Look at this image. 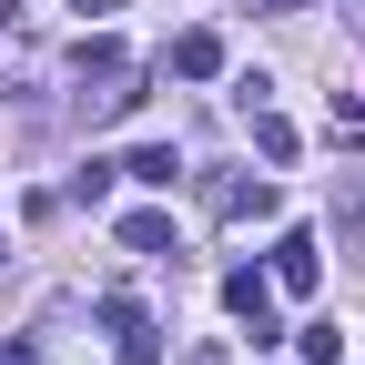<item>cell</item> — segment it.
Segmentation results:
<instances>
[{
    "label": "cell",
    "mask_w": 365,
    "mask_h": 365,
    "mask_svg": "<svg viewBox=\"0 0 365 365\" xmlns=\"http://www.w3.org/2000/svg\"><path fill=\"white\" fill-rule=\"evenodd\" d=\"M264 274H274V294H314V284H325V244L294 223V234L274 244V264H264Z\"/></svg>",
    "instance_id": "1"
},
{
    "label": "cell",
    "mask_w": 365,
    "mask_h": 365,
    "mask_svg": "<svg viewBox=\"0 0 365 365\" xmlns=\"http://www.w3.org/2000/svg\"><path fill=\"white\" fill-rule=\"evenodd\" d=\"M223 304H234L244 325H254V345H274V335H284V325H274V274H254V264H234V274H223Z\"/></svg>",
    "instance_id": "2"
},
{
    "label": "cell",
    "mask_w": 365,
    "mask_h": 365,
    "mask_svg": "<svg viewBox=\"0 0 365 365\" xmlns=\"http://www.w3.org/2000/svg\"><path fill=\"white\" fill-rule=\"evenodd\" d=\"M163 81H223V41L213 31H182L173 51H163Z\"/></svg>",
    "instance_id": "3"
},
{
    "label": "cell",
    "mask_w": 365,
    "mask_h": 365,
    "mask_svg": "<svg viewBox=\"0 0 365 365\" xmlns=\"http://www.w3.org/2000/svg\"><path fill=\"white\" fill-rule=\"evenodd\" d=\"M122 182H143V193H173V182H182V153L173 143H143V153H132V163H112Z\"/></svg>",
    "instance_id": "4"
},
{
    "label": "cell",
    "mask_w": 365,
    "mask_h": 365,
    "mask_svg": "<svg viewBox=\"0 0 365 365\" xmlns=\"http://www.w3.org/2000/svg\"><path fill=\"white\" fill-rule=\"evenodd\" d=\"M213 213H223V223H254V213H274V182H213Z\"/></svg>",
    "instance_id": "5"
},
{
    "label": "cell",
    "mask_w": 365,
    "mask_h": 365,
    "mask_svg": "<svg viewBox=\"0 0 365 365\" xmlns=\"http://www.w3.org/2000/svg\"><path fill=\"white\" fill-rule=\"evenodd\" d=\"M71 71H81V81H112V71H122V41H112V31H81Z\"/></svg>",
    "instance_id": "6"
},
{
    "label": "cell",
    "mask_w": 365,
    "mask_h": 365,
    "mask_svg": "<svg viewBox=\"0 0 365 365\" xmlns=\"http://www.w3.org/2000/svg\"><path fill=\"white\" fill-rule=\"evenodd\" d=\"M244 122H254V153H264V163H294V122L274 112V102H264V112H244Z\"/></svg>",
    "instance_id": "7"
},
{
    "label": "cell",
    "mask_w": 365,
    "mask_h": 365,
    "mask_svg": "<svg viewBox=\"0 0 365 365\" xmlns=\"http://www.w3.org/2000/svg\"><path fill=\"white\" fill-rule=\"evenodd\" d=\"M173 244V213H122V254H163Z\"/></svg>",
    "instance_id": "8"
},
{
    "label": "cell",
    "mask_w": 365,
    "mask_h": 365,
    "mask_svg": "<svg viewBox=\"0 0 365 365\" xmlns=\"http://www.w3.org/2000/svg\"><path fill=\"white\" fill-rule=\"evenodd\" d=\"M91 314H102L112 335H132V325H143V304H132V284H112V294H91Z\"/></svg>",
    "instance_id": "9"
},
{
    "label": "cell",
    "mask_w": 365,
    "mask_h": 365,
    "mask_svg": "<svg viewBox=\"0 0 365 365\" xmlns=\"http://www.w3.org/2000/svg\"><path fill=\"white\" fill-rule=\"evenodd\" d=\"M294 355H304V365H335L345 335H335V325H294Z\"/></svg>",
    "instance_id": "10"
},
{
    "label": "cell",
    "mask_w": 365,
    "mask_h": 365,
    "mask_svg": "<svg viewBox=\"0 0 365 365\" xmlns=\"http://www.w3.org/2000/svg\"><path fill=\"white\" fill-rule=\"evenodd\" d=\"M102 193H112V163H81V173H71V193H61V203H102Z\"/></svg>",
    "instance_id": "11"
},
{
    "label": "cell",
    "mask_w": 365,
    "mask_h": 365,
    "mask_svg": "<svg viewBox=\"0 0 365 365\" xmlns=\"http://www.w3.org/2000/svg\"><path fill=\"white\" fill-rule=\"evenodd\" d=\"M122 365H163V335H153V325H132V335H122Z\"/></svg>",
    "instance_id": "12"
},
{
    "label": "cell",
    "mask_w": 365,
    "mask_h": 365,
    "mask_svg": "<svg viewBox=\"0 0 365 365\" xmlns=\"http://www.w3.org/2000/svg\"><path fill=\"white\" fill-rule=\"evenodd\" d=\"M71 11H81V21H112V11H122V0H71Z\"/></svg>",
    "instance_id": "13"
},
{
    "label": "cell",
    "mask_w": 365,
    "mask_h": 365,
    "mask_svg": "<svg viewBox=\"0 0 365 365\" xmlns=\"http://www.w3.org/2000/svg\"><path fill=\"white\" fill-rule=\"evenodd\" d=\"M264 11H274V21H294V11H314V0H264Z\"/></svg>",
    "instance_id": "14"
},
{
    "label": "cell",
    "mask_w": 365,
    "mask_h": 365,
    "mask_svg": "<svg viewBox=\"0 0 365 365\" xmlns=\"http://www.w3.org/2000/svg\"><path fill=\"white\" fill-rule=\"evenodd\" d=\"M0 365H41V355H31V345H0Z\"/></svg>",
    "instance_id": "15"
},
{
    "label": "cell",
    "mask_w": 365,
    "mask_h": 365,
    "mask_svg": "<svg viewBox=\"0 0 365 365\" xmlns=\"http://www.w3.org/2000/svg\"><path fill=\"white\" fill-rule=\"evenodd\" d=\"M345 31H365V0H345Z\"/></svg>",
    "instance_id": "16"
},
{
    "label": "cell",
    "mask_w": 365,
    "mask_h": 365,
    "mask_svg": "<svg viewBox=\"0 0 365 365\" xmlns=\"http://www.w3.org/2000/svg\"><path fill=\"white\" fill-rule=\"evenodd\" d=\"M21 11H31V0H0V21H21Z\"/></svg>",
    "instance_id": "17"
}]
</instances>
